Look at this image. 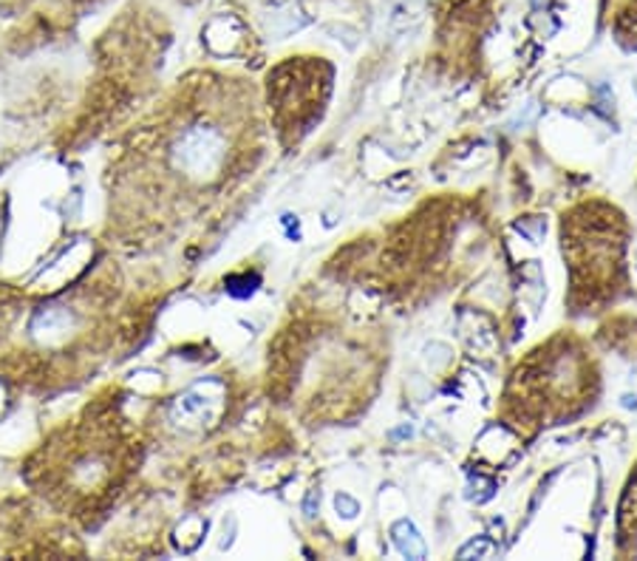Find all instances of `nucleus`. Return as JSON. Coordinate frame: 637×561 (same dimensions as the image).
Returning <instances> with one entry per match:
<instances>
[{
  "instance_id": "f257e3e1",
  "label": "nucleus",
  "mask_w": 637,
  "mask_h": 561,
  "mask_svg": "<svg viewBox=\"0 0 637 561\" xmlns=\"http://www.w3.org/2000/svg\"><path fill=\"white\" fill-rule=\"evenodd\" d=\"M222 157V145L215 139V134L204 128L187 130L185 139L179 142V165L187 171H210Z\"/></svg>"
},
{
  "instance_id": "f03ea898",
  "label": "nucleus",
  "mask_w": 637,
  "mask_h": 561,
  "mask_svg": "<svg viewBox=\"0 0 637 561\" xmlns=\"http://www.w3.org/2000/svg\"><path fill=\"white\" fill-rule=\"evenodd\" d=\"M395 541L397 547H400L402 553L409 556V559H423L425 556V545L423 539H420V533H416V527L411 525V522H397L395 525Z\"/></svg>"
},
{
  "instance_id": "7ed1b4c3",
  "label": "nucleus",
  "mask_w": 637,
  "mask_h": 561,
  "mask_svg": "<svg viewBox=\"0 0 637 561\" xmlns=\"http://www.w3.org/2000/svg\"><path fill=\"white\" fill-rule=\"evenodd\" d=\"M337 504H344L346 511H349V513H346V516H354V513H358V504L351 502V499H346V497H337Z\"/></svg>"
}]
</instances>
